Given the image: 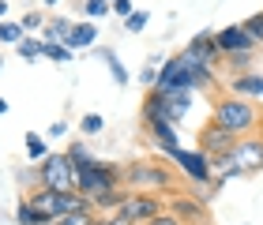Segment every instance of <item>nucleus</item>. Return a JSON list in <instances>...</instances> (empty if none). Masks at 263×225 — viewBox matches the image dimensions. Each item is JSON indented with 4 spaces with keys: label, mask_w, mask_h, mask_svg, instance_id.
<instances>
[{
    "label": "nucleus",
    "mask_w": 263,
    "mask_h": 225,
    "mask_svg": "<svg viewBox=\"0 0 263 225\" xmlns=\"http://www.w3.org/2000/svg\"><path fill=\"white\" fill-rule=\"evenodd\" d=\"M184 56H188V60H199V64H211V68H218L226 60V53L218 49V34H214V30L192 34V42L184 45Z\"/></svg>",
    "instance_id": "nucleus-8"
},
{
    "label": "nucleus",
    "mask_w": 263,
    "mask_h": 225,
    "mask_svg": "<svg viewBox=\"0 0 263 225\" xmlns=\"http://www.w3.org/2000/svg\"><path fill=\"white\" fill-rule=\"evenodd\" d=\"M165 98V116H170V124H181L184 113L192 109V90H162Z\"/></svg>",
    "instance_id": "nucleus-13"
},
{
    "label": "nucleus",
    "mask_w": 263,
    "mask_h": 225,
    "mask_svg": "<svg viewBox=\"0 0 263 225\" xmlns=\"http://www.w3.org/2000/svg\"><path fill=\"white\" fill-rule=\"evenodd\" d=\"M256 38L252 34H248L241 23H237V27H226V30H218V49L230 56V53H248V49H256Z\"/></svg>",
    "instance_id": "nucleus-12"
},
{
    "label": "nucleus",
    "mask_w": 263,
    "mask_h": 225,
    "mask_svg": "<svg viewBox=\"0 0 263 225\" xmlns=\"http://www.w3.org/2000/svg\"><path fill=\"white\" fill-rule=\"evenodd\" d=\"M34 180L42 188H57V192H79L76 188V165H71L68 150L64 154H45L34 169Z\"/></svg>",
    "instance_id": "nucleus-5"
},
{
    "label": "nucleus",
    "mask_w": 263,
    "mask_h": 225,
    "mask_svg": "<svg viewBox=\"0 0 263 225\" xmlns=\"http://www.w3.org/2000/svg\"><path fill=\"white\" fill-rule=\"evenodd\" d=\"M230 94L237 98H263V75H252V72H241L230 79Z\"/></svg>",
    "instance_id": "nucleus-14"
},
{
    "label": "nucleus",
    "mask_w": 263,
    "mask_h": 225,
    "mask_svg": "<svg viewBox=\"0 0 263 225\" xmlns=\"http://www.w3.org/2000/svg\"><path fill=\"white\" fill-rule=\"evenodd\" d=\"M237 139H241V135L226 132V128H218V124L211 120V124L199 132V150L207 154V158H222V154H230V150H233Z\"/></svg>",
    "instance_id": "nucleus-9"
},
{
    "label": "nucleus",
    "mask_w": 263,
    "mask_h": 225,
    "mask_svg": "<svg viewBox=\"0 0 263 225\" xmlns=\"http://www.w3.org/2000/svg\"><path fill=\"white\" fill-rule=\"evenodd\" d=\"M121 184L128 192H170L177 184V173L170 169L165 161H154V158H136L121 169Z\"/></svg>",
    "instance_id": "nucleus-1"
},
{
    "label": "nucleus",
    "mask_w": 263,
    "mask_h": 225,
    "mask_svg": "<svg viewBox=\"0 0 263 225\" xmlns=\"http://www.w3.org/2000/svg\"><path fill=\"white\" fill-rule=\"evenodd\" d=\"M15 53L23 56V60H38V56H45V42H38V38H23L19 45H15Z\"/></svg>",
    "instance_id": "nucleus-18"
},
{
    "label": "nucleus",
    "mask_w": 263,
    "mask_h": 225,
    "mask_svg": "<svg viewBox=\"0 0 263 225\" xmlns=\"http://www.w3.org/2000/svg\"><path fill=\"white\" fill-rule=\"evenodd\" d=\"M23 38H27V30L19 23H0V45H19Z\"/></svg>",
    "instance_id": "nucleus-21"
},
{
    "label": "nucleus",
    "mask_w": 263,
    "mask_h": 225,
    "mask_svg": "<svg viewBox=\"0 0 263 225\" xmlns=\"http://www.w3.org/2000/svg\"><path fill=\"white\" fill-rule=\"evenodd\" d=\"M15 221H19V225H49L42 214H34V207L27 203V195H23V199H19V207H15Z\"/></svg>",
    "instance_id": "nucleus-19"
},
{
    "label": "nucleus",
    "mask_w": 263,
    "mask_h": 225,
    "mask_svg": "<svg viewBox=\"0 0 263 225\" xmlns=\"http://www.w3.org/2000/svg\"><path fill=\"white\" fill-rule=\"evenodd\" d=\"M109 4H113V0H109Z\"/></svg>",
    "instance_id": "nucleus-39"
},
{
    "label": "nucleus",
    "mask_w": 263,
    "mask_h": 225,
    "mask_svg": "<svg viewBox=\"0 0 263 225\" xmlns=\"http://www.w3.org/2000/svg\"><path fill=\"white\" fill-rule=\"evenodd\" d=\"M4 113H8V101H4V98H0V116H4Z\"/></svg>",
    "instance_id": "nucleus-36"
},
{
    "label": "nucleus",
    "mask_w": 263,
    "mask_h": 225,
    "mask_svg": "<svg viewBox=\"0 0 263 225\" xmlns=\"http://www.w3.org/2000/svg\"><path fill=\"white\" fill-rule=\"evenodd\" d=\"M27 203L34 207V214H42L45 221L64 218V214H71V210H94L90 195H83V192H57V188H42V184L27 192Z\"/></svg>",
    "instance_id": "nucleus-2"
},
{
    "label": "nucleus",
    "mask_w": 263,
    "mask_h": 225,
    "mask_svg": "<svg viewBox=\"0 0 263 225\" xmlns=\"http://www.w3.org/2000/svg\"><path fill=\"white\" fill-rule=\"evenodd\" d=\"M147 225H184V221H181V218H173L170 210H162V214H158V218H151Z\"/></svg>",
    "instance_id": "nucleus-32"
},
{
    "label": "nucleus",
    "mask_w": 263,
    "mask_h": 225,
    "mask_svg": "<svg viewBox=\"0 0 263 225\" xmlns=\"http://www.w3.org/2000/svg\"><path fill=\"white\" fill-rule=\"evenodd\" d=\"M76 188L83 195H102V192H113V188H124L121 184V165H109V161H87L76 169Z\"/></svg>",
    "instance_id": "nucleus-4"
},
{
    "label": "nucleus",
    "mask_w": 263,
    "mask_h": 225,
    "mask_svg": "<svg viewBox=\"0 0 263 225\" xmlns=\"http://www.w3.org/2000/svg\"><path fill=\"white\" fill-rule=\"evenodd\" d=\"M259 45H263V42H259Z\"/></svg>",
    "instance_id": "nucleus-40"
},
{
    "label": "nucleus",
    "mask_w": 263,
    "mask_h": 225,
    "mask_svg": "<svg viewBox=\"0 0 263 225\" xmlns=\"http://www.w3.org/2000/svg\"><path fill=\"white\" fill-rule=\"evenodd\" d=\"M0 68H4V56H0Z\"/></svg>",
    "instance_id": "nucleus-38"
},
{
    "label": "nucleus",
    "mask_w": 263,
    "mask_h": 225,
    "mask_svg": "<svg viewBox=\"0 0 263 225\" xmlns=\"http://www.w3.org/2000/svg\"><path fill=\"white\" fill-rule=\"evenodd\" d=\"M83 8H87L90 19H102V15H109V11H113L109 0H83Z\"/></svg>",
    "instance_id": "nucleus-26"
},
{
    "label": "nucleus",
    "mask_w": 263,
    "mask_h": 225,
    "mask_svg": "<svg viewBox=\"0 0 263 225\" xmlns=\"http://www.w3.org/2000/svg\"><path fill=\"white\" fill-rule=\"evenodd\" d=\"M147 128H151V135L158 139V147L170 154V158H173L177 150H181V147H177V132H173V124H170V120H154V124H147Z\"/></svg>",
    "instance_id": "nucleus-15"
},
{
    "label": "nucleus",
    "mask_w": 263,
    "mask_h": 225,
    "mask_svg": "<svg viewBox=\"0 0 263 225\" xmlns=\"http://www.w3.org/2000/svg\"><path fill=\"white\" fill-rule=\"evenodd\" d=\"M42 4H49V8H53V4H57V0H42Z\"/></svg>",
    "instance_id": "nucleus-37"
},
{
    "label": "nucleus",
    "mask_w": 263,
    "mask_h": 225,
    "mask_svg": "<svg viewBox=\"0 0 263 225\" xmlns=\"http://www.w3.org/2000/svg\"><path fill=\"white\" fill-rule=\"evenodd\" d=\"M45 56H49V60H57V64H64V60H71L76 53H71L64 42H45Z\"/></svg>",
    "instance_id": "nucleus-23"
},
{
    "label": "nucleus",
    "mask_w": 263,
    "mask_h": 225,
    "mask_svg": "<svg viewBox=\"0 0 263 225\" xmlns=\"http://www.w3.org/2000/svg\"><path fill=\"white\" fill-rule=\"evenodd\" d=\"M165 210H170L173 218H181L184 225H207V207L192 195H170L165 199Z\"/></svg>",
    "instance_id": "nucleus-11"
},
{
    "label": "nucleus",
    "mask_w": 263,
    "mask_h": 225,
    "mask_svg": "<svg viewBox=\"0 0 263 225\" xmlns=\"http://www.w3.org/2000/svg\"><path fill=\"white\" fill-rule=\"evenodd\" d=\"M252 60H256V49H248V53H230V56H226V64H230L237 75L248 72V68H252Z\"/></svg>",
    "instance_id": "nucleus-22"
},
{
    "label": "nucleus",
    "mask_w": 263,
    "mask_h": 225,
    "mask_svg": "<svg viewBox=\"0 0 263 225\" xmlns=\"http://www.w3.org/2000/svg\"><path fill=\"white\" fill-rule=\"evenodd\" d=\"M42 23H45V19L38 15V11H27V15H23V23H19V27H23V30H27V34H34V30H38V27H42Z\"/></svg>",
    "instance_id": "nucleus-31"
},
{
    "label": "nucleus",
    "mask_w": 263,
    "mask_h": 225,
    "mask_svg": "<svg viewBox=\"0 0 263 225\" xmlns=\"http://www.w3.org/2000/svg\"><path fill=\"white\" fill-rule=\"evenodd\" d=\"M27 154H30V161H42L45 154H49V150H45V139L34 135V132H27Z\"/></svg>",
    "instance_id": "nucleus-24"
},
{
    "label": "nucleus",
    "mask_w": 263,
    "mask_h": 225,
    "mask_svg": "<svg viewBox=\"0 0 263 225\" xmlns=\"http://www.w3.org/2000/svg\"><path fill=\"white\" fill-rule=\"evenodd\" d=\"M94 38H98V27H94V23H76L71 34L64 38V45L68 49H83V45H94Z\"/></svg>",
    "instance_id": "nucleus-16"
},
{
    "label": "nucleus",
    "mask_w": 263,
    "mask_h": 225,
    "mask_svg": "<svg viewBox=\"0 0 263 225\" xmlns=\"http://www.w3.org/2000/svg\"><path fill=\"white\" fill-rule=\"evenodd\" d=\"M79 128H83V135H98L102 128H105V120H102L98 113H87V116H83V124H79Z\"/></svg>",
    "instance_id": "nucleus-29"
},
{
    "label": "nucleus",
    "mask_w": 263,
    "mask_h": 225,
    "mask_svg": "<svg viewBox=\"0 0 263 225\" xmlns=\"http://www.w3.org/2000/svg\"><path fill=\"white\" fill-rule=\"evenodd\" d=\"M173 161L184 169L188 180H196V184H211V176H214V173H211V158H207L203 150H177V154H173Z\"/></svg>",
    "instance_id": "nucleus-10"
},
{
    "label": "nucleus",
    "mask_w": 263,
    "mask_h": 225,
    "mask_svg": "<svg viewBox=\"0 0 263 225\" xmlns=\"http://www.w3.org/2000/svg\"><path fill=\"white\" fill-rule=\"evenodd\" d=\"M165 210V199L162 192H128L124 203L113 210V214H121L128 225H147L151 218H158Z\"/></svg>",
    "instance_id": "nucleus-6"
},
{
    "label": "nucleus",
    "mask_w": 263,
    "mask_h": 225,
    "mask_svg": "<svg viewBox=\"0 0 263 225\" xmlns=\"http://www.w3.org/2000/svg\"><path fill=\"white\" fill-rule=\"evenodd\" d=\"M71 34V19H49V27H45V42H64Z\"/></svg>",
    "instance_id": "nucleus-20"
},
{
    "label": "nucleus",
    "mask_w": 263,
    "mask_h": 225,
    "mask_svg": "<svg viewBox=\"0 0 263 225\" xmlns=\"http://www.w3.org/2000/svg\"><path fill=\"white\" fill-rule=\"evenodd\" d=\"M230 161H233V173H237V176L259 173V169H263V139H256V135L237 139L233 150H230Z\"/></svg>",
    "instance_id": "nucleus-7"
},
{
    "label": "nucleus",
    "mask_w": 263,
    "mask_h": 225,
    "mask_svg": "<svg viewBox=\"0 0 263 225\" xmlns=\"http://www.w3.org/2000/svg\"><path fill=\"white\" fill-rule=\"evenodd\" d=\"M241 27H245L248 34H252L256 42H263V11H256V15H248V19L241 23Z\"/></svg>",
    "instance_id": "nucleus-28"
},
{
    "label": "nucleus",
    "mask_w": 263,
    "mask_h": 225,
    "mask_svg": "<svg viewBox=\"0 0 263 225\" xmlns=\"http://www.w3.org/2000/svg\"><path fill=\"white\" fill-rule=\"evenodd\" d=\"M143 27H147V11H132V15L124 19V30L128 34H139Z\"/></svg>",
    "instance_id": "nucleus-30"
},
{
    "label": "nucleus",
    "mask_w": 263,
    "mask_h": 225,
    "mask_svg": "<svg viewBox=\"0 0 263 225\" xmlns=\"http://www.w3.org/2000/svg\"><path fill=\"white\" fill-rule=\"evenodd\" d=\"M8 15V4H4V0H0V19H4Z\"/></svg>",
    "instance_id": "nucleus-35"
},
{
    "label": "nucleus",
    "mask_w": 263,
    "mask_h": 225,
    "mask_svg": "<svg viewBox=\"0 0 263 225\" xmlns=\"http://www.w3.org/2000/svg\"><path fill=\"white\" fill-rule=\"evenodd\" d=\"M64 132H68V124H64V120H53V124H49V135H53V139H61Z\"/></svg>",
    "instance_id": "nucleus-34"
},
{
    "label": "nucleus",
    "mask_w": 263,
    "mask_h": 225,
    "mask_svg": "<svg viewBox=\"0 0 263 225\" xmlns=\"http://www.w3.org/2000/svg\"><path fill=\"white\" fill-rule=\"evenodd\" d=\"M113 11H117L121 19H128V15H132L136 8H132V0H113Z\"/></svg>",
    "instance_id": "nucleus-33"
},
{
    "label": "nucleus",
    "mask_w": 263,
    "mask_h": 225,
    "mask_svg": "<svg viewBox=\"0 0 263 225\" xmlns=\"http://www.w3.org/2000/svg\"><path fill=\"white\" fill-rule=\"evenodd\" d=\"M211 120L226 128V132H233V135H248V132H256V124H259V113L252 109V101L248 98H237V94H222L218 101L211 105Z\"/></svg>",
    "instance_id": "nucleus-3"
},
{
    "label": "nucleus",
    "mask_w": 263,
    "mask_h": 225,
    "mask_svg": "<svg viewBox=\"0 0 263 225\" xmlns=\"http://www.w3.org/2000/svg\"><path fill=\"white\" fill-rule=\"evenodd\" d=\"M68 158H71V165H76V169H79V165H87V161H94L90 150L83 147V143H71V147H68Z\"/></svg>",
    "instance_id": "nucleus-27"
},
{
    "label": "nucleus",
    "mask_w": 263,
    "mask_h": 225,
    "mask_svg": "<svg viewBox=\"0 0 263 225\" xmlns=\"http://www.w3.org/2000/svg\"><path fill=\"white\" fill-rule=\"evenodd\" d=\"M98 221V210H71L64 218H53L49 225H94Z\"/></svg>",
    "instance_id": "nucleus-17"
},
{
    "label": "nucleus",
    "mask_w": 263,
    "mask_h": 225,
    "mask_svg": "<svg viewBox=\"0 0 263 225\" xmlns=\"http://www.w3.org/2000/svg\"><path fill=\"white\" fill-rule=\"evenodd\" d=\"M102 60L109 64V72H113V79H117V83H121V87H124V83H128V72H124V64L117 60V56H113L109 49H102Z\"/></svg>",
    "instance_id": "nucleus-25"
}]
</instances>
